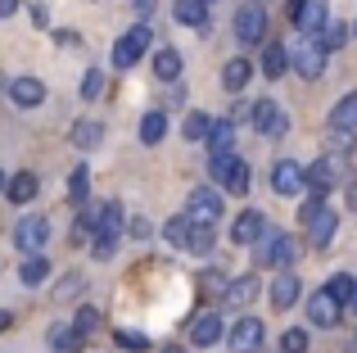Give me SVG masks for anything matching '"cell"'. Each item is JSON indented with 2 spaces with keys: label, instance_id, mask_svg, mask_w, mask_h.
<instances>
[{
  "label": "cell",
  "instance_id": "cell-1",
  "mask_svg": "<svg viewBox=\"0 0 357 353\" xmlns=\"http://www.w3.org/2000/svg\"><path fill=\"white\" fill-rule=\"evenodd\" d=\"M298 218H303V227H307V245L312 249H326L335 240V227H340V213H331L321 204V195H312V200L303 204V213H298Z\"/></svg>",
  "mask_w": 357,
  "mask_h": 353
},
{
  "label": "cell",
  "instance_id": "cell-2",
  "mask_svg": "<svg viewBox=\"0 0 357 353\" xmlns=\"http://www.w3.org/2000/svg\"><path fill=\"white\" fill-rule=\"evenodd\" d=\"M294 254H298V245H294V236H285V231H262V240H258V249H253V258H258V267H289L294 263Z\"/></svg>",
  "mask_w": 357,
  "mask_h": 353
},
{
  "label": "cell",
  "instance_id": "cell-3",
  "mask_svg": "<svg viewBox=\"0 0 357 353\" xmlns=\"http://www.w3.org/2000/svg\"><path fill=\"white\" fill-rule=\"evenodd\" d=\"M149 36H154V32H149L145 23L127 27V32H122L118 41H114V68H131V63H136L140 54L149 50Z\"/></svg>",
  "mask_w": 357,
  "mask_h": 353
},
{
  "label": "cell",
  "instance_id": "cell-4",
  "mask_svg": "<svg viewBox=\"0 0 357 353\" xmlns=\"http://www.w3.org/2000/svg\"><path fill=\"white\" fill-rule=\"evenodd\" d=\"M45 240H50V222H45L41 213H27V218H18V227H14V249H23V254H41Z\"/></svg>",
  "mask_w": 357,
  "mask_h": 353
},
{
  "label": "cell",
  "instance_id": "cell-5",
  "mask_svg": "<svg viewBox=\"0 0 357 353\" xmlns=\"http://www.w3.org/2000/svg\"><path fill=\"white\" fill-rule=\"evenodd\" d=\"M236 36H240L244 45L267 41V9H262L258 0H249V5H240V9H236Z\"/></svg>",
  "mask_w": 357,
  "mask_h": 353
},
{
  "label": "cell",
  "instance_id": "cell-6",
  "mask_svg": "<svg viewBox=\"0 0 357 353\" xmlns=\"http://www.w3.org/2000/svg\"><path fill=\"white\" fill-rule=\"evenodd\" d=\"M249 123L258 127L267 141H280V136L289 132V118H285V109H280L276 100H253V118Z\"/></svg>",
  "mask_w": 357,
  "mask_h": 353
},
{
  "label": "cell",
  "instance_id": "cell-7",
  "mask_svg": "<svg viewBox=\"0 0 357 353\" xmlns=\"http://www.w3.org/2000/svg\"><path fill=\"white\" fill-rule=\"evenodd\" d=\"M213 176H218V186L227 195H244L249 190V163L236 159V154H222V159H213Z\"/></svg>",
  "mask_w": 357,
  "mask_h": 353
},
{
  "label": "cell",
  "instance_id": "cell-8",
  "mask_svg": "<svg viewBox=\"0 0 357 353\" xmlns=\"http://www.w3.org/2000/svg\"><path fill=\"white\" fill-rule=\"evenodd\" d=\"M185 213H190V222H218L222 218V190H213V186H195L190 200H185Z\"/></svg>",
  "mask_w": 357,
  "mask_h": 353
},
{
  "label": "cell",
  "instance_id": "cell-9",
  "mask_svg": "<svg viewBox=\"0 0 357 353\" xmlns=\"http://www.w3.org/2000/svg\"><path fill=\"white\" fill-rule=\"evenodd\" d=\"M340 313H344V303L335 299L331 290H317L312 299H307V322H312V326H321V331L340 326Z\"/></svg>",
  "mask_w": 357,
  "mask_h": 353
},
{
  "label": "cell",
  "instance_id": "cell-10",
  "mask_svg": "<svg viewBox=\"0 0 357 353\" xmlns=\"http://www.w3.org/2000/svg\"><path fill=\"white\" fill-rule=\"evenodd\" d=\"M340 176H344V163L340 159H317L312 168H303V181L312 186V195H326L331 186H340Z\"/></svg>",
  "mask_w": 357,
  "mask_h": 353
},
{
  "label": "cell",
  "instance_id": "cell-11",
  "mask_svg": "<svg viewBox=\"0 0 357 353\" xmlns=\"http://www.w3.org/2000/svg\"><path fill=\"white\" fill-rule=\"evenodd\" d=\"M227 345L236 349V353H258V349H262V322H258V317H240L236 326H231Z\"/></svg>",
  "mask_w": 357,
  "mask_h": 353
},
{
  "label": "cell",
  "instance_id": "cell-12",
  "mask_svg": "<svg viewBox=\"0 0 357 353\" xmlns=\"http://www.w3.org/2000/svg\"><path fill=\"white\" fill-rule=\"evenodd\" d=\"M294 68L303 73L307 82L321 77V73H326V50H321V41H312V36H307V41L294 50Z\"/></svg>",
  "mask_w": 357,
  "mask_h": 353
},
{
  "label": "cell",
  "instance_id": "cell-13",
  "mask_svg": "<svg viewBox=\"0 0 357 353\" xmlns=\"http://www.w3.org/2000/svg\"><path fill=\"white\" fill-rule=\"evenodd\" d=\"M262 231H267V218H262L258 209H244L240 218L231 222V240H236V245H258Z\"/></svg>",
  "mask_w": 357,
  "mask_h": 353
},
{
  "label": "cell",
  "instance_id": "cell-14",
  "mask_svg": "<svg viewBox=\"0 0 357 353\" xmlns=\"http://www.w3.org/2000/svg\"><path fill=\"white\" fill-rule=\"evenodd\" d=\"M9 100H14L18 109L45 105V82L41 77H14V82H9Z\"/></svg>",
  "mask_w": 357,
  "mask_h": 353
},
{
  "label": "cell",
  "instance_id": "cell-15",
  "mask_svg": "<svg viewBox=\"0 0 357 353\" xmlns=\"http://www.w3.org/2000/svg\"><path fill=\"white\" fill-rule=\"evenodd\" d=\"M303 186H307L303 181V168H298L294 159H280L276 168H271V190H276V195H298Z\"/></svg>",
  "mask_w": 357,
  "mask_h": 353
},
{
  "label": "cell",
  "instance_id": "cell-16",
  "mask_svg": "<svg viewBox=\"0 0 357 353\" xmlns=\"http://www.w3.org/2000/svg\"><path fill=\"white\" fill-rule=\"evenodd\" d=\"M253 299H258V276H236V281H227V290H222V303H227V308H249Z\"/></svg>",
  "mask_w": 357,
  "mask_h": 353
},
{
  "label": "cell",
  "instance_id": "cell-17",
  "mask_svg": "<svg viewBox=\"0 0 357 353\" xmlns=\"http://www.w3.org/2000/svg\"><path fill=\"white\" fill-rule=\"evenodd\" d=\"M36 190H41V176H36V172H14L5 181V200L9 204H32Z\"/></svg>",
  "mask_w": 357,
  "mask_h": 353
},
{
  "label": "cell",
  "instance_id": "cell-18",
  "mask_svg": "<svg viewBox=\"0 0 357 353\" xmlns=\"http://www.w3.org/2000/svg\"><path fill=\"white\" fill-rule=\"evenodd\" d=\"M298 285H303V281H298L294 272H280L276 281H271V308H276V313L294 308V303H298Z\"/></svg>",
  "mask_w": 357,
  "mask_h": 353
},
{
  "label": "cell",
  "instance_id": "cell-19",
  "mask_svg": "<svg viewBox=\"0 0 357 353\" xmlns=\"http://www.w3.org/2000/svg\"><path fill=\"white\" fill-rule=\"evenodd\" d=\"M218 340H222V317L218 313H199V317L190 322V345L208 349V345H218Z\"/></svg>",
  "mask_w": 357,
  "mask_h": 353
},
{
  "label": "cell",
  "instance_id": "cell-20",
  "mask_svg": "<svg viewBox=\"0 0 357 353\" xmlns=\"http://www.w3.org/2000/svg\"><path fill=\"white\" fill-rule=\"evenodd\" d=\"M204 145H208V154H213V159L231 154V150H236V123H231V118L213 123V127H208V141H204Z\"/></svg>",
  "mask_w": 357,
  "mask_h": 353
},
{
  "label": "cell",
  "instance_id": "cell-21",
  "mask_svg": "<svg viewBox=\"0 0 357 353\" xmlns=\"http://www.w3.org/2000/svg\"><path fill=\"white\" fill-rule=\"evenodd\" d=\"M294 23H298V32H303V36H317L326 27V0H303L298 14H294Z\"/></svg>",
  "mask_w": 357,
  "mask_h": 353
},
{
  "label": "cell",
  "instance_id": "cell-22",
  "mask_svg": "<svg viewBox=\"0 0 357 353\" xmlns=\"http://www.w3.org/2000/svg\"><path fill=\"white\" fill-rule=\"evenodd\" d=\"M18 281H23L27 290L45 285V281H50V258H45V254H27V258H23V267H18Z\"/></svg>",
  "mask_w": 357,
  "mask_h": 353
},
{
  "label": "cell",
  "instance_id": "cell-23",
  "mask_svg": "<svg viewBox=\"0 0 357 353\" xmlns=\"http://www.w3.org/2000/svg\"><path fill=\"white\" fill-rule=\"evenodd\" d=\"M172 18L181 27H199V32H204V27H208V5H204V0H176Z\"/></svg>",
  "mask_w": 357,
  "mask_h": 353
},
{
  "label": "cell",
  "instance_id": "cell-24",
  "mask_svg": "<svg viewBox=\"0 0 357 353\" xmlns=\"http://www.w3.org/2000/svg\"><path fill=\"white\" fill-rule=\"evenodd\" d=\"M100 141H105V123H96V118H77L73 123V145L77 150H96Z\"/></svg>",
  "mask_w": 357,
  "mask_h": 353
},
{
  "label": "cell",
  "instance_id": "cell-25",
  "mask_svg": "<svg viewBox=\"0 0 357 353\" xmlns=\"http://www.w3.org/2000/svg\"><path fill=\"white\" fill-rule=\"evenodd\" d=\"M185 249L190 254H213L218 249V236H213V222H190V236H185Z\"/></svg>",
  "mask_w": 357,
  "mask_h": 353
},
{
  "label": "cell",
  "instance_id": "cell-26",
  "mask_svg": "<svg viewBox=\"0 0 357 353\" xmlns=\"http://www.w3.org/2000/svg\"><path fill=\"white\" fill-rule=\"evenodd\" d=\"M331 132H357V96H344L331 109Z\"/></svg>",
  "mask_w": 357,
  "mask_h": 353
},
{
  "label": "cell",
  "instance_id": "cell-27",
  "mask_svg": "<svg viewBox=\"0 0 357 353\" xmlns=\"http://www.w3.org/2000/svg\"><path fill=\"white\" fill-rule=\"evenodd\" d=\"M163 136H167V114H163V109H149V114L140 118V141H145V145H158Z\"/></svg>",
  "mask_w": 357,
  "mask_h": 353
},
{
  "label": "cell",
  "instance_id": "cell-28",
  "mask_svg": "<svg viewBox=\"0 0 357 353\" xmlns=\"http://www.w3.org/2000/svg\"><path fill=\"white\" fill-rule=\"evenodd\" d=\"M285 68H289V50L280 41H267L262 45V73H267V77H280Z\"/></svg>",
  "mask_w": 357,
  "mask_h": 353
},
{
  "label": "cell",
  "instance_id": "cell-29",
  "mask_svg": "<svg viewBox=\"0 0 357 353\" xmlns=\"http://www.w3.org/2000/svg\"><path fill=\"white\" fill-rule=\"evenodd\" d=\"M249 77H253V63L249 59H231L227 68H222V87H227V91H244V87H249Z\"/></svg>",
  "mask_w": 357,
  "mask_h": 353
},
{
  "label": "cell",
  "instance_id": "cell-30",
  "mask_svg": "<svg viewBox=\"0 0 357 353\" xmlns=\"http://www.w3.org/2000/svg\"><path fill=\"white\" fill-rule=\"evenodd\" d=\"M96 236H122V204L118 200H105V209H100V227H96Z\"/></svg>",
  "mask_w": 357,
  "mask_h": 353
},
{
  "label": "cell",
  "instance_id": "cell-31",
  "mask_svg": "<svg viewBox=\"0 0 357 353\" xmlns=\"http://www.w3.org/2000/svg\"><path fill=\"white\" fill-rule=\"evenodd\" d=\"M82 345H86V336H77V331H73V322L50 331V349L54 353H82Z\"/></svg>",
  "mask_w": 357,
  "mask_h": 353
},
{
  "label": "cell",
  "instance_id": "cell-32",
  "mask_svg": "<svg viewBox=\"0 0 357 353\" xmlns=\"http://www.w3.org/2000/svg\"><path fill=\"white\" fill-rule=\"evenodd\" d=\"M154 77L158 82H176L181 77V54L176 50H158L154 54Z\"/></svg>",
  "mask_w": 357,
  "mask_h": 353
},
{
  "label": "cell",
  "instance_id": "cell-33",
  "mask_svg": "<svg viewBox=\"0 0 357 353\" xmlns=\"http://www.w3.org/2000/svg\"><path fill=\"white\" fill-rule=\"evenodd\" d=\"M208 127H213V118H208V114H185L181 136H185V141H195V145H204V141H208Z\"/></svg>",
  "mask_w": 357,
  "mask_h": 353
},
{
  "label": "cell",
  "instance_id": "cell-34",
  "mask_svg": "<svg viewBox=\"0 0 357 353\" xmlns=\"http://www.w3.org/2000/svg\"><path fill=\"white\" fill-rule=\"evenodd\" d=\"M82 290H86V276H82V272H68L59 285H54V299H59V303H68L73 294H82Z\"/></svg>",
  "mask_w": 357,
  "mask_h": 353
},
{
  "label": "cell",
  "instance_id": "cell-35",
  "mask_svg": "<svg viewBox=\"0 0 357 353\" xmlns=\"http://www.w3.org/2000/svg\"><path fill=\"white\" fill-rule=\"evenodd\" d=\"M100 322H105V317H100V308H91V303L73 313V331H77V336H91V331H96Z\"/></svg>",
  "mask_w": 357,
  "mask_h": 353
},
{
  "label": "cell",
  "instance_id": "cell-36",
  "mask_svg": "<svg viewBox=\"0 0 357 353\" xmlns=\"http://www.w3.org/2000/svg\"><path fill=\"white\" fill-rule=\"evenodd\" d=\"M86 195H91V172H86V168H73V172H68V200L82 204Z\"/></svg>",
  "mask_w": 357,
  "mask_h": 353
},
{
  "label": "cell",
  "instance_id": "cell-37",
  "mask_svg": "<svg viewBox=\"0 0 357 353\" xmlns=\"http://www.w3.org/2000/svg\"><path fill=\"white\" fill-rule=\"evenodd\" d=\"M344 41H349V27H344V23H326V27H321V50H326V54L340 50Z\"/></svg>",
  "mask_w": 357,
  "mask_h": 353
},
{
  "label": "cell",
  "instance_id": "cell-38",
  "mask_svg": "<svg viewBox=\"0 0 357 353\" xmlns=\"http://www.w3.org/2000/svg\"><path fill=\"white\" fill-rule=\"evenodd\" d=\"M163 236H167V245L185 249V236H190V218H185V213H181V218H172V222L163 227Z\"/></svg>",
  "mask_w": 357,
  "mask_h": 353
},
{
  "label": "cell",
  "instance_id": "cell-39",
  "mask_svg": "<svg viewBox=\"0 0 357 353\" xmlns=\"http://www.w3.org/2000/svg\"><path fill=\"white\" fill-rule=\"evenodd\" d=\"M100 91H105V68H86V77H82V100H100Z\"/></svg>",
  "mask_w": 357,
  "mask_h": 353
},
{
  "label": "cell",
  "instance_id": "cell-40",
  "mask_svg": "<svg viewBox=\"0 0 357 353\" xmlns=\"http://www.w3.org/2000/svg\"><path fill=\"white\" fill-rule=\"evenodd\" d=\"M114 345H118V349H127V353H145V349H149V340H145V336H136V331H114Z\"/></svg>",
  "mask_w": 357,
  "mask_h": 353
},
{
  "label": "cell",
  "instance_id": "cell-41",
  "mask_svg": "<svg viewBox=\"0 0 357 353\" xmlns=\"http://www.w3.org/2000/svg\"><path fill=\"white\" fill-rule=\"evenodd\" d=\"M353 285H357L353 276H349V272H340V276H331V281H326V290H331V294H335V299H340V303H349Z\"/></svg>",
  "mask_w": 357,
  "mask_h": 353
},
{
  "label": "cell",
  "instance_id": "cell-42",
  "mask_svg": "<svg viewBox=\"0 0 357 353\" xmlns=\"http://www.w3.org/2000/svg\"><path fill=\"white\" fill-rule=\"evenodd\" d=\"M280 353H307V331H285V336H280Z\"/></svg>",
  "mask_w": 357,
  "mask_h": 353
},
{
  "label": "cell",
  "instance_id": "cell-43",
  "mask_svg": "<svg viewBox=\"0 0 357 353\" xmlns=\"http://www.w3.org/2000/svg\"><path fill=\"white\" fill-rule=\"evenodd\" d=\"M114 254H118V240H114V236H96V245H91V258H100V263H109Z\"/></svg>",
  "mask_w": 357,
  "mask_h": 353
},
{
  "label": "cell",
  "instance_id": "cell-44",
  "mask_svg": "<svg viewBox=\"0 0 357 353\" xmlns=\"http://www.w3.org/2000/svg\"><path fill=\"white\" fill-rule=\"evenodd\" d=\"M199 285H204L208 294H222V290H227V276H222V272H204V276H199Z\"/></svg>",
  "mask_w": 357,
  "mask_h": 353
},
{
  "label": "cell",
  "instance_id": "cell-45",
  "mask_svg": "<svg viewBox=\"0 0 357 353\" xmlns=\"http://www.w3.org/2000/svg\"><path fill=\"white\" fill-rule=\"evenodd\" d=\"M131 236H136V240H149V236H154V222H149V218H131Z\"/></svg>",
  "mask_w": 357,
  "mask_h": 353
},
{
  "label": "cell",
  "instance_id": "cell-46",
  "mask_svg": "<svg viewBox=\"0 0 357 353\" xmlns=\"http://www.w3.org/2000/svg\"><path fill=\"white\" fill-rule=\"evenodd\" d=\"M253 118V100H240L236 109H231V123H249Z\"/></svg>",
  "mask_w": 357,
  "mask_h": 353
},
{
  "label": "cell",
  "instance_id": "cell-47",
  "mask_svg": "<svg viewBox=\"0 0 357 353\" xmlns=\"http://www.w3.org/2000/svg\"><path fill=\"white\" fill-rule=\"evenodd\" d=\"M32 23L45 27V23H50V9H45V5H32Z\"/></svg>",
  "mask_w": 357,
  "mask_h": 353
},
{
  "label": "cell",
  "instance_id": "cell-48",
  "mask_svg": "<svg viewBox=\"0 0 357 353\" xmlns=\"http://www.w3.org/2000/svg\"><path fill=\"white\" fill-rule=\"evenodd\" d=\"M18 5H23V0H0V18H9V14H18Z\"/></svg>",
  "mask_w": 357,
  "mask_h": 353
},
{
  "label": "cell",
  "instance_id": "cell-49",
  "mask_svg": "<svg viewBox=\"0 0 357 353\" xmlns=\"http://www.w3.org/2000/svg\"><path fill=\"white\" fill-rule=\"evenodd\" d=\"M9 326H14V313H9V308H0V331H9Z\"/></svg>",
  "mask_w": 357,
  "mask_h": 353
},
{
  "label": "cell",
  "instance_id": "cell-50",
  "mask_svg": "<svg viewBox=\"0 0 357 353\" xmlns=\"http://www.w3.org/2000/svg\"><path fill=\"white\" fill-rule=\"evenodd\" d=\"M349 313L357 317V285H353V294H349Z\"/></svg>",
  "mask_w": 357,
  "mask_h": 353
},
{
  "label": "cell",
  "instance_id": "cell-51",
  "mask_svg": "<svg viewBox=\"0 0 357 353\" xmlns=\"http://www.w3.org/2000/svg\"><path fill=\"white\" fill-rule=\"evenodd\" d=\"M298 5H303V0H289V18H294V14H298Z\"/></svg>",
  "mask_w": 357,
  "mask_h": 353
},
{
  "label": "cell",
  "instance_id": "cell-52",
  "mask_svg": "<svg viewBox=\"0 0 357 353\" xmlns=\"http://www.w3.org/2000/svg\"><path fill=\"white\" fill-rule=\"evenodd\" d=\"M158 353H181V349H176V345H163V349H158Z\"/></svg>",
  "mask_w": 357,
  "mask_h": 353
},
{
  "label": "cell",
  "instance_id": "cell-53",
  "mask_svg": "<svg viewBox=\"0 0 357 353\" xmlns=\"http://www.w3.org/2000/svg\"><path fill=\"white\" fill-rule=\"evenodd\" d=\"M136 5H140V9H154V0H136Z\"/></svg>",
  "mask_w": 357,
  "mask_h": 353
},
{
  "label": "cell",
  "instance_id": "cell-54",
  "mask_svg": "<svg viewBox=\"0 0 357 353\" xmlns=\"http://www.w3.org/2000/svg\"><path fill=\"white\" fill-rule=\"evenodd\" d=\"M5 181H9V176H5V172H0V190H5Z\"/></svg>",
  "mask_w": 357,
  "mask_h": 353
},
{
  "label": "cell",
  "instance_id": "cell-55",
  "mask_svg": "<svg viewBox=\"0 0 357 353\" xmlns=\"http://www.w3.org/2000/svg\"><path fill=\"white\" fill-rule=\"evenodd\" d=\"M353 209H357V186H353Z\"/></svg>",
  "mask_w": 357,
  "mask_h": 353
},
{
  "label": "cell",
  "instance_id": "cell-56",
  "mask_svg": "<svg viewBox=\"0 0 357 353\" xmlns=\"http://www.w3.org/2000/svg\"><path fill=\"white\" fill-rule=\"evenodd\" d=\"M204 5H213V0H204Z\"/></svg>",
  "mask_w": 357,
  "mask_h": 353
},
{
  "label": "cell",
  "instance_id": "cell-57",
  "mask_svg": "<svg viewBox=\"0 0 357 353\" xmlns=\"http://www.w3.org/2000/svg\"><path fill=\"white\" fill-rule=\"evenodd\" d=\"M353 32H357V23H353Z\"/></svg>",
  "mask_w": 357,
  "mask_h": 353
}]
</instances>
